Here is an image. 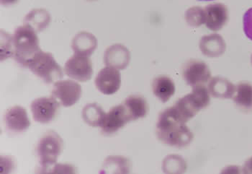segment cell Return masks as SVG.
<instances>
[{"label":"cell","mask_w":252,"mask_h":174,"mask_svg":"<svg viewBox=\"0 0 252 174\" xmlns=\"http://www.w3.org/2000/svg\"><path fill=\"white\" fill-rule=\"evenodd\" d=\"M14 59L20 65L28 68L29 62L40 51L36 32L27 25L20 26L12 36Z\"/></svg>","instance_id":"obj_2"},{"label":"cell","mask_w":252,"mask_h":174,"mask_svg":"<svg viewBox=\"0 0 252 174\" xmlns=\"http://www.w3.org/2000/svg\"><path fill=\"white\" fill-rule=\"evenodd\" d=\"M130 54L127 48L124 45H112L107 48L104 54V62L107 67L124 70L128 65Z\"/></svg>","instance_id":"obj_14"},{"label":"cell","mask_w":252,"mask_h":174,"mask_svg":"<svg viewBox=\"0 0 252 174\" xmlns=\"http://www.w3.org/2000/svg\"><path fill=\"white\" fill-rule=\"evenodd\" d=\"M200 1H212V0H200Z\"/></svg>","instance_id":"obj_29"},{"label":"cell","mask_w":252,"mask_h":174,"mask_svg":"<svg viewBox=\"0 0 252 174\" xmlns=\"http://www.w3.org/2000/svg\"><path fill=\"white\" fill-rule=\"evenodd\" d=\"M251 62H252V58H251Z\"/></svg>","instance_id":"obj_30"},{"label":"cell","mask_w":252,"mask_h":174,"mask_svg":"<svg viewBox=\"0 0 252 174\" xmlns=\"http://www.w3.org/2000/svg\"><path fill=\"white\" fill-rule=\"evenodd\" d=\"M209 93L208 88L203 85H195L192 88V93L179 99L174 107L185 122H188L209 105Z\"/></svg>","instance_id":"obj_3"},{"label":"cell","mask_w":252,"mask_h":174,"mask_svg":"<svg viewBox=\"0 0 252 174\" xmlns=\"http://www.w3.org/2000/svg\"><path fill=\"white\" fill-rule=\"evenodd\" d=\"M152 90L161 102L166 103L175 94V85L170 77L158 76L152 82Z\"/></svg>","instance_id":"obj_19"},{"label":"cell","mask_w":252,"mask_h":174,"mask_svg":"<svg viewBox=\"0 0 252 174\" xmlns=\"http://www.w3.org/2000/svg\"><path fill=\"white\" fill-rule=\"evenodd\" d=\"M82 93L81 85L70 80L56 82L52 90L53 97L64 107L74 105L80 99Z\"/></svg>","instance_id":"obj_6"},{"label":"cell","mask_w":252,"mask_h":174,"mask_svg":"<svg viewBox=\"0 0 252 174\" xmlns=\"http://www.w3.org/2000/svg\"><path fill=\"white\" fill-rule=\"evenodd\" d=\"M233 102L241 109L244 111L252 110V85L242 82L236 86L233 96Z\"/></svg>","instance_id":"obj_21"},{"label":"cell","mask_w":252,"mask_h":174,"mask_svg":"<svg viewBox=\"0 0 252 174\" xmlns=\"http://www.w3.org/2000/svg\"><path fill=\"white\" fill-rule=\"evenodd\" d=\"M186 21L189 26L193 27H198L205 24L203 8L199 7L189 8L186 12Z\"/></svg>","instance_id":"obj_24"},{"label":"cell","mask_w":252,"mask_h":174,"mask_svg":"<svg viewBox=\"0 0 252 174\" xmlns=\"http://www.w3.org/2000/svg\"><path fill=\"white\" fill-rule=\"evenodd\" d=\"M63 150V140L58 134L49 132L45 134L37 146L42 172H51Z\"/></svg>","instance_id":"obj_5"},{"label":"cell","mask_w":252,"mask_h":174,"mask_svg":"<svg viewBox=\"0 0 252 174\" xmlns=\"http://www.w3.org/2000/svg\"><path fill=\"white\" fill-rule=\"evenodd\" d=\"M175 107L166 108L160 113L157 124V135L163 143L176 147L188 145L193 134L186 125Z\"/></svg>","instance_id":"obj_1"},{"label":"cell","mask_w":252,"mask_h":174,"mask_svg":"<svg viewBox=\"0 0 252 174\" xmlns=\"http://www.w3.org/2000/svg\"><path fill=\"white\" fill-rule=\"evenodd\" d=\"M121 84V73L118 69L111 67L101 70L95 78L96 87L105 95L116 93L120 89Z\"/></svg>","instance_id":"obj_10"},{"label":"cell","mask_w":252,"mask_h":174,"mask_svg":"<svg viewBox=\"0 0 252 174\" xmlns=\"http://www.w3.org/2000/svg\"><path fill=\"white\" fill-rule=\"evenodd\" d=\"M51 15L44 9H35L31 11L24 19V25L32 28L35 32H40L49 26Z\"/></svg>","instance_id":"obj_20"},{"label":"cell","mask_w":252,"mask_h":174,"mask_svg":"<svg viewBox=\"0 0 252 174\" xmlns=\"http://www.w3.org/2000/svg\"><path fill=\"white\" fill-rule=\"evenodd\" d=\"M243 23L246 35L252 41V7L249 9L244 14Z\"/></svg>","instance_id":"obj_26"},{"label":"cell","mask_w":252,"mask_h":174,"mask_svg":"<svg viewBox=\"0 0 252 174\" xmlns=\"http://www.w3.org/2000/svg\"><path fill=\"white\" fill-rule=\"evenodd\" d=\"M208 91L217 99H231L236 91V86L229 80L221 77L211 79L208 85Z\"/></svg>","instance_id":"obj_18"},{"label":"cell","mask_w":252,"mask_h":174,"mask_svg":"<svg viewBox=\"0 0 252 174\" xmlns=\"http://www.w3.org/2000/svg\"><path fill=\"white\" fill-rule=\"evenodd\" d=\"M1 60L4 59L8 58L10 57H13V43H12V36H10L8 34H3L1 31Z\"/></svg>","instance_id":"obj_25"},{"label":"cell","mask_w":252,"mask_h":174,"mask_svg":"<svg viewBox=\"0 0 252 174\" xmlns=\"http://www.w3.org/2000/svg\"><path fill=\"white\" fill-rule=\"evenodd\" d=\"M131 122L124 104L113 107L105 115L101 129L102 133L110 135L116 133L126 124Z\"/></svg>","instance_id":"obj_11"},{"label":"cell","mask_w":252,"mask_h":174,"mask_svg":"<svg viewBox=\"0 0 252 174\" xmlns=\"http://www.w3.org/2000/svg\"><path fill=\"white\" fill-rule=\"evenodd\" d=\"M243 172L246 174H252V157L246 161Z\"/></svg>","instance_id":"obj_27"},{"label":"cell","mask_w":252,"mask_h":174,"mask_svg":"<svg viewBox=\"0 0 252 174\" xmlns=\"http://www.w3.org/2000/svg\"><path fill=\"white\" fill-rule=\"evenodd\" d=\"M18 0H1V4L4 6L12 5L18 2Z\"/></svg>","instance_id":"obj_28"},{"label":"cell","mask_w":252,"mask_h":174,"mask_svg":"<svg viewBox=\"0 0 252 174\" xmlns=\"http://www.w3.org/2000/svg\"><path fill=\"white\" fill-rule=\"evenodd\" d=\"M130 121H136L145 117L149 111V105L145 99L138 95L128 96L124 104Z\"/></svg>","instance_id":"obj_16"},{"label":"cell","mask_w":252,"mask_h":174,"mask_svg":"<svg viewBox=\"0 0 252 174\" xmlns=\"http://www.w3.org/2000/svg\"><path fill=\"white\" fill-rule=\"evenodd\" d=\"M129 161L125 158L111 156L105 160L102 165V173H128Z\"/></svg>","instance_id":"obj_23"},{"label":"cell","mask_w":252,"mask_h":174,"mask_svg":"<svg viewBox=\"0 0 252 174\" xmlns=\"http://www.w3.org/2000/svg\"><path fill=\"white\" fill-rule=\"evenodd\" d=\"M200 49L205 56L217 57L222 55L225 51V43L220 35L211 34L201 38Z\"/></svg>","instance_id":"obj_17"},{"label":"cell","mask_w":252,"mask_h":174,"mask_svg":"<svg viewBox=\"0 0 252 174\" xmlns=\"http://www.w3.org/2000/svg\"><path fill=\"white\" fill-rule=\"evenodd\" d=\"M183 77L187 84L191 86L203 85L211 77L209 67L200 60H189L183 68Z\"/></svg>","instance_id":"obj_9"},{"label":"cell","mask_w":252,"mask_h":174,"mask_svg":"<svg viewBox=\"0 0 252 174\" xmlns=\"http://www.w3.org/2000/svg\"><path fill=\"white\" fill-rule=\"evenodd\" d=\"M28 68L46 83L50 84L63 78V72L54 56L49 52L39 51L29 62Z\"/></svg>","instance_id":"obj_4"},{"label":"cell","mask_w":252,"mask_h":174,"mask_svg":"<svg viewBox=\"0 0 252 174\" xmlns=\"http://www.w3.org/2000/svg\"><path fill=\"white\" fill-rule=\"evenodd\" d=\"M204 10L205 25L208 29L219 31L223 29L228 19V9L221 3L207 5Z\"/></svg>","instance_id":"obj_12"},{"label":"cell","mask_w":252,"mask_h":174,"mask_svg":"<svg viewBox=\"0 0 252 174\" xmlns=\"http://www.w3.org/2000/svg\"><path fill=\"white\" fill-rule=\"evenodd\" d=\"M97 40L93 34L90 33H79L73 38L71 48L75 54L90 57L97 49Z\"/></svg>","instance_id":"obj_15"},{"label":"cell","mask_w":252,"mask_h":174,"mask_svg":"<svg viewBox=\"0 0 252 174\" xmlns=\"http://www.w3.org/2000/svg\"><path fill=\"white\" fill-rule=\"evenodd\" d=\"M64 70L77 81H89L93 74V63L89 57L74 54L65 64Z\"/></svg>","instance_id":"obj_8"},{"label":"cell","mask_w":252,"mask_h":174,"mask_svg":"<svg viewBox=\"0 0 252 174\" xmlns=\"http://www.w3.org/2000/svg\"><path fill=\"white\" fill-rule=\"evenodd\" d=\"M4 121L7 129L13 133H23L31 126V121L26 108L20 105L9 109L5 113Z\"/></svg>","instance_id":"obj_13"},{"label":"cell","mask_w":252,"mask_h":174,"mask_svg":"<svg viewBox=\"0 0 252 174\" xmlns=\"http://www.w3.org/2000/svg\"><path fill=\"white\" fill-rule=\"evenodd\" d=\"M106 113L97 104H89L82 110V118L89 125L93 127H101Z\"/></svg>","instance_id":"obj_22"},{"label":"cell","mask_w":252,"mask_h":174,"mask_svg":"<svg viewBox=\"0 0 252 174\" xmlns=\"http://www.w3.org/2000/svg\"><path fill=\"white\" fill-rule=\"evenodd\" d=\"M59 104L58 101L53 96L35 99L31 105L34 120L41 124L52 122L58 112Z\"/></svg>","instance_id":"obj_7"}]
</instances>
